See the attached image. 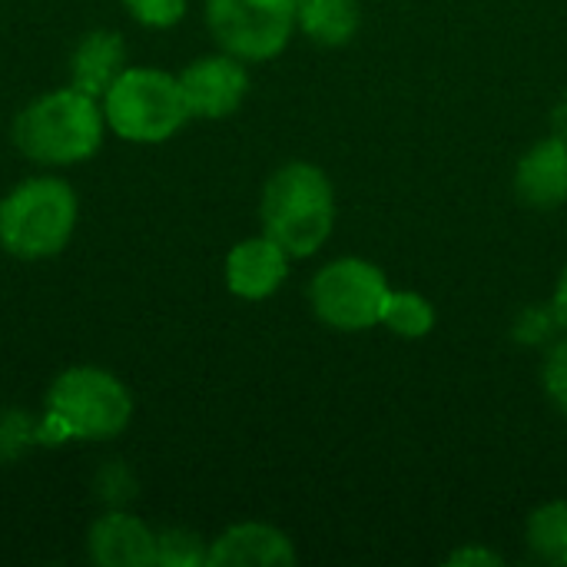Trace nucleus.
Segmentation results:
<instances>
[{"instance_id": "1", "label": "nucleus", "mask_w": 567, "mask_h": 567, "mask_svg": "<svg viewBox=\"0 0 567 567\" xmlns=\"http://www.w3.org/2000/svg\"><path fill=\"white\" fill-rule=\"evenodd\" d=\"M336 223L329 176L312 163H286L262 189V226L289 256L306 259L326 246Z\"/></svg>"}, {"instance_id": "16", "label": "nucleus", "mask_w": 567, "mask_h": 567, "mask_svg": "<svg viewBox=\"0 0 567 567\" xmlns=\"http://www.w3.org/2000/svg\"><path fill=\"white\" fill-rule=\"evenodd\" d=\"M382 326L402 339H422L435 329V309L419 292L392 289L385 299V309H382Z\"/></svg>"}, {"instance_id": "11", "label": "nucleus", "mask_w": 567, "mask_h": 567, "mask_svg": "<svg viewBox=\"0 0 567 567\" xmlns=\"http://www.w3.org/2000/svg\"><path fill=\"white\" fill-rule=\"evenodd\" d=\"M515 189L528 206L555 209L567 199V140L548 136L535 143L518 169H515Z\"/></svg>"}, {"instance_id": "8", "label": "nucleus", "mask_w": 567, "mask_h": 567, "mask_svg": "<svg viewBox=\"0 0 567 567\" xmlns=\"http://www.w3.org/2000/svg\"><path fill=\"white\" fill-rule=\"evenodd\" d=\"M179 86H183L189 116L223 120L233 110H239V103L249 90V73L243 70L239 56H233V53L203 56L183 70Z\"/></svg>"}, {"instance_id": "19", "label": "nucleus", "mask_w": 567, "mask_h": 567, "mask_svg": "<svg viewBox=\"0 0 567 567\" xmlns=\"http://www.w3.org/2000/svg\"><path fill=\"white\" fill-rule=\"evenodd\" d=\"M123 3L146 27H173L186 13V0H123Z\"/></svg>"}, {"instance_id": "14", "label": "nucleus", "mask_w": 567, "mask_h": 567, "mask_svg": "<svg viewBox=\"0 0 567 567\" xmlns=\"http://www.w3.org/2000/svg\"><path fill=\"white\" fill-rule=\"evenodd\" d=\"M296 23L319 47H342L359 30V0H296Z\"/></svg>"}, {"instance_id": "4", "label": "nucleus", "mask_w": 567, "mask_h": 567, "mask_svg": "<svg viewBox=\"0 0 567 567\" xmlns=\"http://www.w3.org/2000/svg\"><path fill=\"white\" fill-rule=\"evenodd\" d=\"M76 226V196L63 179L40 176L20 183L0 203V243L20 259L60 252Z\"/></svg>"}, {"instance_id": "17", "label": "nucleus", "mask_w": 567, "mask_h": 567, "mask_svg": "<svg viewBox=\"0 0 567 567\" xmlns=\"http://www.w3.org/2000/svg\"><path fill=\"white\" fill-rule=\"evenodd\" d=\"M156 565L163 567H199L209 565V548L199 535L169 528L156 538Z\"/></svg>"}, {"instance_id": "3", "label": "nucleus", "mask_w": 567, "mask_h": 567, "mask_svg": "<svg viewBox=\"0 0 567 567\" xmlns=\"http://www.w3.org/2000/svg\"><path fill=\"white\" fill-rule=\"evenodd\" d=\"M133 399L120 379L103 369H70L47 395V429L43 435L60 439H113L130 425Z\"/></svg>"}, {"instance_id": "21", "label": "nucleus", "mask_w": 567, "mask_h": 567, "mask_svg": "<svg viewBox=\"0 0 567 567\" xmlns=\"http://www.w3.org/2000/svg\"><path fill=\"white\" fill-rule=\"evenodd\" d=\"M555 316H558L561 326H567V269L561 272L558 289H555Z\"/></svg>"}, {"instance_id": "7", "label": "nucleus", "mask_w": 567, "mask_h": 567, "mask_svg": "<svg viewBox=\"0 0 567 567\" xmlns=\"http://www.w3.org/2000/svg\"><path fill=\"white\" fill-rule=\"evenodd\" d=\"M206 23L226 53L269 60L292 37L296 0H206Z\"/></svg>"}, {"instance_id": "6", "label": "nucleus", "mask_w": 567, "mask_h": 567, "mask_svg": "<svg viewBox=\"0 0 567 567\" xmlns=\"http://www.w3.org/2000/svg\"><path fill=\"white\" fill-rule=\"evenodd\" d=\"M389 282L379 266L365 259H336L312 279L309 299L316 316L339 332H365L382 322Z\"/></svg>"}, {"instance_id": "12", "label": "nucleus", "mask_w": 567, "mask_h": 567, "mask_svg": "<svg viewBox=\"0 0 567 567\" xmlns=\"http://www.w3.org/2000/svg\"><path fill=\"white\" fill-rule=\"evenodd\" d=\"M90 558L100 567H153L156 565V535L123 515H103L93 528H90Z\"/></svg>"}, {"instance_id": "18", "label": "nucleus", "mask_w": 567, "mask_h": 567, "mask_svg": "<svg viewBox=\"0 0 567 567\" xmlns=\"http://www.w3.org/2000/svg\"><path fill=\"white\" fill-rule=\"evenodd\" d=\"M542 385L548 392V399L567 415V339H561L542 365Z\"/></svg>"}, {"instance_id": "2", "label": "nucleus", "mask_w": 567, "mask_h": 567, "mask_svg": "<svg viewBox=\"0 0 567 567\" xmlns=\"http://www.w3.org/2000/svg\"><path fill=\"white\" fill-rule=\"evenodd\" d=\"M103 140V113L96 100L76 86L33 100L13 123V143L37 163H76L96 153Z\"/></svg>"}, {"instance_id": "5", "label": "nucleus", "mask_w": 567, "mask_h": 567, "mask_svg": "<svg viewBox=\"0 0 567 567\" xmlns=\"http://www.w3.org/2000/svg\"><path fill=\"white\" fill-rule=\"evenodd\" d=\"M103 116L123 140L163 143L189 120V106L183 100L179 76L133 66L103 93Z\"/></svg>"}, {"instance_id": "10", "label": "nucleus", "mask_w": 567, "mask_h": 567, "mask_svg": "<svg viewBox=\"0 0 567 567\" xmlns=\"http://www.w3.org/2000/svg\"><path fill=\"white\" fill-rule=\"evenodd\" d=\"M213 567H289L296 565L292 542L272 525H236L223 532L209 548Z\"/></svg>"}, {"instance_id": "9", "label": "nucleus", "mask_w": 567, "mask_h": 567, "mask_svg": "<svg viewBox=\"0 0 567 567\" xmlns=\"http://www.w3.org/2000/svg\"><path fill=\"white\" fill-rule=\"evenodd\" d=\"M289 272V252L269 239H243L229 256H226V286L239 299H266L272 296Z\"/></svg>"}, {"instance_id": "15", "label": "nucleus", "mask_w": 567, "mask_h": 567, "mask_svg": "<svg viewBox=\"0 0 567 567\" xmlns=\"http://www.w3.org/2000/svg\"><path fill=\"white\" fill-rule=\"evenodd\" d=\"M528 548L545 565L567 567V502H548L532 512Z\"/></svg>"}, {"instance_id": "13", "label": "nucleus", "mask_w": 567, "mask_h": 567, "mask_svg": "<svg viewBox=\"0 0 567 567\" xmlns=\"http://www.w3.org/2000/svg\"><path fill=\"white\" fill-rule=\"evenodd\" d=\"M123 56L126 47L120 33H90L73 53V86L90 96L106 93L123 73Z\"/></svg>"}, {"instance_id": "20", "label": "nucleus", "mask_w": 567, "mask_h": 567, "mask_svg": "<svg viewBox=\"0 0 567 567\" xmlns=\"http://www.w3.org/2000/svg\"><path fill=\"white\" fill-rule=\"evenodd\" d=\"M449 565H478V567H498L502 565V558L495 555V551H488V548H462V551H455L452 558H449Z\"/></svg>"}]
</instances>
